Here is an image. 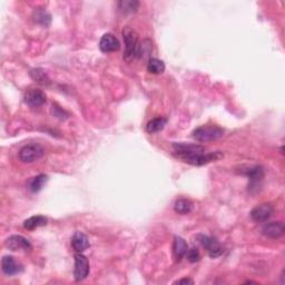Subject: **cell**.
Wrapping results in <instances>:
<instances>
[{
    "instance_id": "cell-1",
    "label": "cell",
    "mask_w": 285,
    "mask_h": 285,
    "mask_svg": "<svg viewBox=\"0 0 285 285\" xmlns=\"http://www.w3.org/2000/svg\"><path fill=\"white\" fill-rule=\"evenodd\" d=\"M173 148V154L175 157L194 166L206 165L208 163H212V161L218 160L224 156L220 151L206 153L205 147L201 145L185 144V142H174Z\"/></svg>"
},
{
    "instance_id": "cell-2",
    "label": "cell",
    "mask_w": 285,
    "mask_h": 285,
    "mask_svg": "<svg viewBox=\"0 0 285 285\" xmlns=\"http://www.w3.org/2000/svg\"><path fill=\"white\" fill-rule=\"evenodd\" d=\"M123 38H124L125 41L124 59L128 61V63H131L135 58H139V34L134 29H132L131 27H125L123 29Z\"/></svg>"
},
{
    "instance_id": "cell-3",
    "label": "cell",
    "mask_w": 285,
    "mask_h": 285,
    "mask_svg": "<svg viewBox=\"0 0 285 285\" xmlns=\"http://www.w3.org/2000/svg\"><path fill=\"white\" fill-rule=\"evenodd\" d=\"M223 136L224 131L218 126H201L193 132L194 139L202 142L217 141Z\"/></svg>"
},
{
    "instance_id": "cell-4",
    "label": "cell",
    "mask_w": 285,
    "mask_h": 285,
    "mask_svg": "<svg viewBox=\"0 0 285 285\" xmlns=\"http://www.w3.org/2000/svg\"><path fill=\"white\" fill-rule=\"evenodd\" d=\"M45 150L39 144H28L21 147L19 150V159L22 163H34V161L40 159L44 156Z\"/></svg>"
},
{
    "instance_id": "cell-5",
    "label": "cell",
    "mask_w": 285,
    "mask_h": 285,
    "mask_svg": "<svg viewBox=\"0 0 285 285\" xmlns=\"http://www.w3.org/2000/svg\"><path fill=\"white\" fill-rule=\"evenodd\" d=\"M197 239H198L199 243H201L203 248L206 250L207 254L210 255L212 259L220 258V256L224 254V252H225L224 246H223L220 242L216 241L215 239H213V237L207 236V235H198Z\"/></svg>"
},
{
    "instance_id": "cell-6",
    "label": "cell",
    "mask_w": 285,
    "mask_h": 285,
    "mask_svg": "<svg viewBox=\"0 0 285 285\" xmlns=\"http://www.w3.org/2000/svg\"><path fill=\"white\" fill-rule=\"evenodd\" d=\"M89 274V261L83 253L75 254L74 278L77 282L83 281Z\"/></svg>"
},
{
    "instance_id": "cell-7",
    "label": "cell",
    "mask_w": 285,
    "mask_h": 285,
    "mask_svg": "<svg viewBox=\"0 0 285 285\" xmlns=\"http://www.w3.org/2000/svg\"><path fill=\"white\" fill-rule=\"evenodd\" d=\"M241 173L245 175V176L251 180V184L249 185L250 189L259 187L260 183L262 182V179L264 177V168L262 167V166H259V165L246 167L244 169H242Z\"/></svg>"
},
{
    "instance_id": "cell-8",
    "label": "cell",
    "mask_w": 285,
    "mask_h": 285,
    "mask_svg": "<svg viewBox=\"0 0 285 285\" xmlns=\"http://www.w3.org/2000/svg\"><path fill=\"white\" fill-rule=\"evenodd\" d=\"M273 213H274L273 206L271 205L270 203H263L252 210L251 217L253 218V221L255 222L263 223L270 220L271 216L273 215Z\"/></svg>"
},
{
    "instance_id": "cell-9",
    "label": "cell",
    "mask_w": 285,
    "mask_h": 285,
    "mask_svg": "<svg viewBox=\"0 0 285 285\" xmlns=\"http://www.w3.org/2000/svg\"><path fill=\"white\" fill-rule=\"evenodd\" d=\"M25 103L32 108L40 107L46 103V95L40 89L31 88L25 95Z\"/></svg>"
},
{
    "instance_id": "cell-10",
    "label": "cell",
    "mask_w": 285,
    "mask_h": 285,
    "mask_svg": "<svg viewBox=\"0 0 285 285\" xmlns=\"http://www.w3.org/2000/svg\"><path fill=\"white\" fill-rule=\"evenodd\" d=\"M4 245H6L10 251L28 252V251L31 250L30 242L28 241L26 237H23L21 235H12L10 237H8Z\"/></svg>"
},
{
    "instance_id": "cell-11",
    "label": "cell",
    "mask_w": 285,
    "mask_h": 285,
    "mask_svg": "<svg viewBox=\"0 0 285 285\" xmlns=\"http://www.w3.org/2000/svg\"><path fill=\"white\" fill-rule=\"evenodd\" d=\"M285 232V225L283 222H272L265 224L262 229V233L264 236L269 237V239L277 240L284 235Z\"/></svg>"
},
{
    "instance_id": "cell-12",
    "label": "cell",
    "mask_w": 285,
    "mask_h": 285,
    "mask_svg": "<svg viewBox=\"0 0 285 285\" xmlns=\"http://www.w3.org/2000/svg\"><path fill=\"white\" fill-rule=\"evenodd\" d=\"M121 48L120 40L114 36L113 34H105L99 40V49L103 53H114Z\"/></svg>"
},
{
    "instance_id": "cell-13",
    "label": "cell",
    "mask_w": 285,
    "mask_h": 285,
    "mask_svg": "<svg viewBox=\"0 0 285 285\" xmlns=\"http://www.w3.org/2000/svg\"><path fill=\"white\" fill-rule=\"evenodd\" d=\"M1 270L8 277H12V275H16L21 272L22 265L18 263L15 258H12L10 255H6L3 256L1 260Z\"/></svg>"
},
{
    "instance_id": "cell-14",
    "label": "cell",
    "mask_w": 285,
    "mask_h": 285,
    "mask_svg": "<svg viewBox=\"0 0 285 285\" xmlns=\"http://www.w3.org/2000/svg\"><path fill=\"white\" fill-rule=\"evenodd\" d=\"M71 246L75 252L77 253H83L84 251H86L89 246V240L88 237L82 232H76L75 234L71 237Z\"/></svg>"
},
{
    "instance_id": "cell-15",
    "label": "cell",
    "mask_w": 285,
    "mask_h": 285,
    "mask_svg": "<svg viewBox=\"0 0 285 285\" xmlns=\"http://www.w3.org/2000/svg\"><path fill=\"white\" fill-rule=\"evenodd\" d=\"M187 250H188L187 243L185 242L183 237L175 236L174 244H173V253L175 256V260H176L177 262H180L184 256L186 255Z\"/></svg>"
},
{
    "instance_id": "cell-16",
    "label": "cell",
    "mask_w": 285,
    "mask_h": 285,
    "mask_svg": "<svg viewBox=\"0 0 285 285\" xmlns=\"http://www.w3.org/2000/svg\"><path fill=\"white\" fill-rule=\"evenodd\" d=\"M47 182H48V176L45 174H39L29 180V183H28V187H29V189L32 193H38L41 191L42 187L45 186Z\"/></svg>"
},
{
    "instance_id": "cell-17",
    "label": "cell",
    "mask_w": 285,
    "mask_h": 285,
    "mask_svg": "<svg viewBox=\"0 0 285 285\" xmlns=\"http://www.w3.org/2000/svg\"><path fill=\"white\" fill-rule=\"evenodd\" d=\"M167 124V118L164 117H156L154 120L149 121L146 125V131L149 134H154V133H158L164 130L165 125Z\"/></svg>"
},
{
    "instance_id": "cell-18",
    "label": "cell",
    "mask_w": 285,
    "mask_h": 285,
    "mask_svg": "<svg viewBox=\"0 0 285 285\" xmlns=\"http://www.w3.org/2000/svg\"><path fill=\"white\" fill-rule=\"evenodd\" d=\"M47 217L45 216H41V215H36V216H31L23 222V227L29 231H32L37 229V227H40V226H45L47 225Z\"/></svg>"
},
{
    "instance_id": "cell-19",
    "label": "cell",
    "mask_w": 285,
    "mask_h": 285,
    "mask_svg": "<svg viewBox=\"0 0 285 285\" xmlns=\"http://www.w3.org/2000/svg\"><path fill=\"white\" fill-rule=\"evenodd\" d=\"M174 210L180 215H186L193 210V203L187 198H178L174 204Z\"/></svg>"
},
{
    "instance_id": "cell-20",
    "label": "cell",
    "mask_w": 285,
    "mask_h": 285,
    "mask_svg": "<svg viewBox=\"0 0 285 285\" xmlns=\"http://www.w3.org/2000/svg\"><path fill=\"white\" fill-rule=\"evenodd\" d=\"M34 20L41 25L42 27H48L51 22V16L50 13L42 8H37L34 11Z\"/></svg>"
},
{
    "instance_id": "cell-21",
    "label": "cell",
    "mask_w": 285,
    "mask_h": 285,
    "mask_svg": "<svg viewBox=\"0 0 285 285\" xmlns=\"http://www.w3.org/2000/svg\"><path fill=\"white\" fill-rule=\"evenodd\" d=\"M165 70V64L157 58H149L148 64H147V71L154 75L163 74Z\"/></svg>"
},
{
    "instance_id": "cell-22",
    "label": "cell",
    "mask_w": 285,
    "mask_h": 285,
    "mask_svg": "<svg viewBox=\"0 0 285 285\" xmlns=\"http://www.w3.org/2000/svg\"><path fill=\"white\" fill-rule=\"evenodd\" d=\"M30 77L40 85H48L50 83V79L48 75L45 73V70L41 68H36L30 70Z\"/></svg>"
},
{
    "instance_id": "cell-23",
    "label": "cell",
    "mask_w": 285,
    "mask_h": 285,
    "mask_svg": "<svg viewBox=\"0 0 285 285\" xmlns=\"http://www.w3.org/2000/svg\"><path fill=\"white\" fill-rule=\"evenodd\" d=\"M118 7L123 13H133L136 12L140 7L139 1H133V0H125V1L118 2Z\"/></svg>"
},
{
    "instance_id": "cell-24",
    "label": "cell",
    "mask_w": 285,
    "mask_h": 285,
    "mask_svg": "<svg viewBox=\"0 0 285 285\" xmlns=\"http://www.w3.org/2000/svg\"><path fill=\"white\" fill-rule=\"evenodd\" d=\"M188 260V262L191 263H196L201 260V254H199V251L196 248H192L187 250L186 255H185Z\"/></svg>"
},
{
    "instance_id": "cell-25",
    "label": "cell",
    "mask_w": 285,
    "mask_h": 285,
    "mask_svg": "<svg viewBox=\"0 0 285 285\" xmlns=\"http://www.w3.org/2000/svg\"><path fill=\"white\" fill-rule=\"evenodd\" d=\"M53 114L55 117L59 118V120H66V118H68V114L57 105H53Z\"/></svg>"
},
{
    "instance_id": "cell-26",
    "label": "cell",
    "mask_w": 285,
    "mask_h": 285,
    "mask_svg": "<svg viewBox=\"0 0 285 285\" xmlns=\"http://www.w3.org/2000/svg\"><path fill=\"white\" fill-rule=\"evenodd\" d=\"M193 283H194L193 280L191 279H182L175 282V284H193Z\"/></svg>"
}]
</instances>
